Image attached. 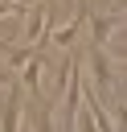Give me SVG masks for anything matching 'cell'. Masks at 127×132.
<instances>
[{"label":"cell","instance_id":"cell-1","mask_svg":"<svg viewBox=\"0 0 127 132\" xmlns=\"http://www.w3.org/2000/svg\"><path fill=\"white\" fill-rule=\"evenodd\" d=\"M90 16V0H78V12H74V21L70 25H61V29H53V33H45L41 41H53L57 50H70L74 41H78V29H82V21Z\"/></svg>","mask_w":127,"mask_h":132},{"label":"cell","instance_id":"cell-2","mask_svg":"<svg viewBox=\"0 0 127 132\" xmlns=\"http://www.w3.org/2000/svg\"><path fill=\"white\" fill-rule=\"evenodd\" d=\"M90 70H94V82H98V95H107L115 87V70L107 62V45H94L90 50Z\"/></svg>","mask_w":127,"mask_h":132},{"label":"cell","instance_id":"cell-3","mask_svg":"<svg viewBox=\"0 0 127 132\" xmlns=\"http://www.w3.org/2000/svg\"><path fill=\"white\" fill-rule=\"evenodd\" d=\"M16 70H20V82H25V91H33V95H37V87H41V70H45V58H41V50H33V54H29V58H25Z\"/></svg>","mask_w":127,"mask_h":132},{"label":"cell","instance_id":"cell-4","mask_svg":"<svg viewBox=\"0 0 127 132\" xmlns=\"http://www.w3.org/2000/svg\"><path fill=\"white\" fill-rule=\"evenodd\" d=\"M86 111H90V120H94V128H98V132H119L115 116L102 107V95H86Z\"/></svg>","mask_w":127,"mask_h":132},{"label":"cell","instance_id":"cell-5","mask_svg":"<svg viewBox=\"0 0 127 132\" xmlns=\"http://www.w3.org/2000/svg\"><path fill=\"white\" fill-rule=\"evenodd\" d=\"M123 25V12H111V16H94V25H90V37H94V45H107L111 41V33Z\"/></svg>","mask_w":127,"mask_h":132},{"label":"cell","instance_id":"cell-6","mask_svg":"<svg viewBox=\"0 0 127 132\" xmlns=\"http://www.w3.org/2000/svg\"><path fill=\"white\" fill-rule=\"evenodd\" d=\"M20 128V91L12 87L8 103H4V120H0V132H16Z\"/></svg>","mask_w":127,"mask_h":132},{"label":"cell","instance_id":"cell-7","mask_svg":"<svg viewBox=\"0 0 127 132\" xmlns=\"http://www.w3.org/2000/svg\"><path fill=\"white\" fill-rule=\"evenodd\" d=\"M78 132H98V128H94V120H90V111H82V120H78Z\"/></svg>","mask_w":127,"mask_h":132},{"label":"cell","instance_id":"cell-8","mask_svg":"<svg viewBox=\"0 0 127 132\" xmlns=\"http://www.w3.org/2000/svg\"><path fill=\"white\" fill-rule=\"evenodd\" d=\"M8 78H12V70H8V62H0V87H8Z\"/></svg>","mask_w":127,"mask_h":132}]
</instances>
